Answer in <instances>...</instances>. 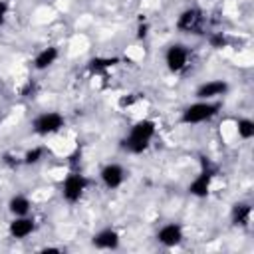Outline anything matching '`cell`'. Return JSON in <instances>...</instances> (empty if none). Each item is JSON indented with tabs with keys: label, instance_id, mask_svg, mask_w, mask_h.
Listing matches in <instances>:
<instances>
[{
	"label": "cell",
	"instance_id": "cell-9",
	"mask_svg": "<svg viewBox=\"0 0 254 254\" xmlns=\"http://www.w3.org/2000/svg\"><path fill=\"white\" fill-rule=\"evenodd\" d=\"M99 179L103 183L105 189L109 190H115L123 185L125 181V169L119 165V163H107L101 171H99Z\"/></svg>",
	"mask_w": 254,
	"mask_h": 254
},
{
	"label": "cell",
	"instance_id": "cell-24",
	"mask_svg": "<svg viewBox=\"0 0 254 254\" xmlns=\"http://www.w3.org/2000/svg\"><path fill=\"white\" fill-rule=\"evenodd\" d=\"M40 252H42V254H48V252H62V248H56V246H46V248H42Z\"/></svg>",
	"mask_w": 254,
	"mask_h": 254
},
{
	"label": "cell",
	"instance_id": "cell-2",
	"mask_svg": "<svg viewBox=\"0 0 254 254\" xmlns=\"http://www.w3.org/2000/svg\"><path fill=\"white\" fill-rule=\"evenodd\" d=\"M222 103L216 99H196L194 103L187 105L181 111V123L183 125H198L204 121H210L214 115H218Z\"/></svg>",
	"mask_w": 254,
	"mask_h": 254
},
{
	"label": "cell",
	"instance_id": "cell-8",
	"mask_svg": "<svg viewBox=\"0 0 254 254\" xmlns=\"http://www.w3.org/2000/svg\"><path fill=\"white\" fill-rule=\"evenodd\" d=\"M228 89H230V85L224 79H208L194 89V97L196 99H218V97L226 95Z\"/></svg>",
	"mask_w": 254,
	"mask_h": 254
},
{
	"label": "cell",
	"instance_id": "cell-22",
	"mask_svg": "<svg viewBox=\"0 0 254 254\" xmlns=\"http://www.w3.org/2000/svg\"><path fill=\"white\" fill-rule=\"evenodd\" d=\"M4 163H6L8 167H18V165L22 163V159L18 161V157H14V155H10V153H6V155H4Z\"/></svg>",
	"mask_w": 254,
	"mask_h": 254
},
{
	"label": "cell",
	"instance_id": "cell-1",
	"mask_svg": "<svg viewBox=\"0 0 254 254\" xmlns=\"http://www.w3.org/2000/svg\"><path fill=\"white\" fill-rule=\"evenodd\" d=\"M157 133V123L153 119H139L131 125L129 133L121 139V149L131 153V155H141L143 151L149 149L153 137Z\"/></svg>",
	"mask_w": 254,
	"mask_h": 254
},
{
	"label": "cell",
	"instance_id": "cell-15",
	"mask_svg": "<svg viewBox=\"0 0 254 254\" xmlns=\"http://www.w3.org/2000/svg\"><path fill=\"white\" fill-rule=\"evenodd\" d=\"M8 210L12 216H24L32 210V200L26 194H12L8 200Z\"/></svg>",
	"mask_w": 254,
	"mask_h": 254
},
{
	"label": "cell",
	"instance_id": "cell-17",
	"mask_svg": "<svg viewBox=\"0 0 254 254\" xmlns=\"http://www.w3.org/2000/svg\"><path fill=\"white\" fill-rule=\"evenodd\" d=\"M236 133H238L240 139L250 141V139L254 137V121L248 119V117H240V119L236 121Z\"/></svg>",
	"mask_w": 254,
	"mask_h": 254
},
{
	"label": "cell",
	"instance_id": "cell-7",
	"mask_svg": "<svg viewBox=\"0 0 254 254\" xmlns=\"http://www.w3.org/2000/svg\"><path fill=\"white\" fill-rule=\"evenodd\" d=\"M189 58H190V52L185 44H171L165 52V64L173 73H181L189 65Z\"/></svg>",
	"mask_w": 254,
	"mask_h": 254
},
{
	"label": "cell",
	"instance_id": "cell-13",
	"mask_svg": "<svg viewBox=\"0 0 254 254\" xmlns=\"http://www.w3.org/2000/svg\"><path fill=\"white\" fill-rule=\"evenodd\" d=\"M250 216H252V204L248 200H238L232 204L230 208V220L234 226L246 228L250 224Z\"/></svg>",
	"mask_w": 254,
	"mask_h": 254
},
{
	"label": "cell",
	"instance_id": "cell-18",
	"mask_svg": "<svg viewBox=\"0 0 254 254\" xmlns=\"http://www.w3.org/2000/svg\"><path fill=\"white\" fill-rule=\"evenodd\" d=\"M44 155H46V149L44 147H32V149H28L26 153H24V157H22V163L24 165H38L42 159H44Z\"/></svg>",
	"mask_w": 254,
	"mask_h": 254
},
{
	"label": "cell",
	"instance_id": "cell-16",
	"mask_svg": "<svg viewBox=\"0 0 254 254\" xmlns=\"http://www.w3.org/2000/svg\"><path fill=\"white\" fill-rule=\"evenodd\" d=\"M117 64H119V58H91L87 62V69L91 73H103Z\"/></svg>",
	"mask_w": 254,
	"mask_h": 254
},
{
	"label": "cell",
	"instance_id": "cell-23",
	"mask_svg": "<svg viewBox=\"0 0 254 254\" xmlns=\"http://www.w3.org/2000/svg\"><path fill=\"white\" fill-rule=\"evenodd\" d=\"M135 95H127V97H121L119 99V107H129V105H133L135 103Z\"/></svg>",
	"mask_w": 254,
	"mask_h": 254
},
{
	"label": "cell",
	"instance_id": "cell-20",
	"mask_svg": "<svg viewBox=\"0 0 254 254\" xmlns=\"http://www.w3.org/2000/svg\"><path fill=\"white\" fill-rule=\"evenodd\" d=\"M8 10H10V4L6 0H0V28L4 26V22L8 18Z\"/></svg>",
	"mask_w": 254,
	"mask_h": 254
},
{
	"label": "cell",
	"instance_id": "cell-5",
	"mask_svg": "<svg viewBox=\"0 0 254 254\" xmlns=\"http://www.w3.org/2000/svg\"><path fill=\"white\" fill-rule=\"evenodd\" d=\"M87 185H89L87 177H83V175L77 173V171L69 173V175L62 181V196H64V200L69 202V204H75V202L83 196Z\"/></svg>",
	"mask_w": 254,
	"mask_h": 254
},
{
	"label": "cell",
	"instance_id": "cell-11",
	"mask_svg": "<svg viewBox=\"0 0 254 254\" xmlns=\"http://www.w3.org/2000/svg\"><path fill=\"white\" fill-rule=\"evenodd\" d=\"M185 234H183V226L177 224V222H169V224H163L159 230H157V240L159 244L167 246V248H175L183 242Z\"/></svg>",
	"mask_w": 254,
	"mask_h": 254
},
{
	"label": "cell",
	"instance_id": "cell-12",
	"mask_svg": "<svg viewBox=\"0 0 254 254\" xmlns=\"http://www.w3.org/2000/svg\"><path fill=\"white\" fill-rule=\"evenodd\" d=\"M119 242H121V236L115 228H101L91 238V246L97 250H117Z\"/></svg>",
	"mask_w": 254,
	"mask_h": 254
},
{
	"label": "cell",
	"instance_id": "cell-10",
	"mask_svg": "<svg viewBox=\"0 0 254 254\" xmlns=\"http://www.w3.org/2000/svg\"><path fill=\"white\" fill-rule=\"evenodd\" d=\"M36 230V222L30 214H24V216H14L8 224V234L10 238L14 240H24L28 238L32 232Z\"/></svg>",
	"mask_w": 254,
	"mask_h": 254
},
{
	"label": "cell",
	"instance_id": "cell-21",
	"mask_svg": "<svg viewBox=\"0 0 254 254\" xmlns=\"http://www.w3.org/2000/svg\"><path fill=\"white\" fill-rule=\"evenodd\" d=\"M149 36V24L147 22H139V28H137V38L143 40Z\"/></svg>",
	"mask_w": 254,
	"mask_h": 254
},
{
	"label": "cell",
	"instance_id": "cell-4",
	"mask_svg": "<svg viewBox=\"0 0 254 254\" xmlns=\"http://www.w3.org/2000/svg\"><path fill=\"white\" fill-rule=\"evenodd\" d=\"M65 127V117L60 111H44L32 121V131L40 137L54 135Z\"/></svg>",
	"mask_w": 254,
	"mask_h": 254
},
{
	"label": "cell",
	"instance_id": "cell-14",
	"mask_svg": "<svg viewBox=\"0 0 254 254\" xmlns=\"http://www.w3.org/2000/svg\"><path fill=\"white\" fill-rule=\"evenodd\" d=\"M58 58H60V50L56 46H48V48H44V50H40L36 54V58H34V69L44 71V69L52 67Z\"/></svg>",
	"mask_w": 254,
	"mask_h": 254
},
{
	"label": "cell",
	"instance_id": "cell-3",
	"mask_svg": "<svg viewBox=\"0 0 254 254\" xmlns=\"http://www.w3.org/2000/svg\"><path fill=\"white\" fill-rule=\"evenodd\" d=\"M216 175H218V167H216L210 159L200 157V171H198V175L190 181V185H189V194H192V196H196V198L208 196L210 185H212V181H214Z\"/></svg>",
	"mask_w": 254,
	"mask_h": 254
},
{
	"label": "cell",
	"instance_id": "cell-19",
	"mask_svg": "<svg viewBox=\"0 0 254 254\" xmlns=\"http://www.w3.org/2000/svg\"><path fill=\"white\" fill-rule=\"evenodd\" d=\"M208 44H210L214 50H222V48L228 46V38H226L224 32H214V34L208 36Z\"/></svg>",
	"mask_w": 254,
	"mask_h": 254
},
{
	"label": "cell",
	"instance_id": "cell-6",
	"mask_svg": "<svg viewBox=\"0 0 254 254\" xmlns=\"http://www.w3.org/2000/svg\"><path fill=\"white\" fill-rule=\"evenodd\" d=\"M204 24V14L200 8H187L179 14L177 18V30L187 32V34H200Z\"/></svg>",
	"mask_w": 254,
	"mask_h": 254
}]
</instances>
